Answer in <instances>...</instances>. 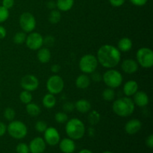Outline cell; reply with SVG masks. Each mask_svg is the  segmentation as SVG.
Segmentation results:
<instances>
[{
    "instance_id": "obj_1",
    "label": "cell",
    "mask_w": 153,
    "mask_h": 153,
    "mask_svg": "<svg viewBox=\"0 0 153 153\" xmlns=\"http://www.w3.org/2000/svg\"><path fill=\"white\" fill-rule=\"evenodd\" d=\"M97 58L98 63L107 69L114 68L121 61V52L117 47L111 44L100 46L97 51Z\"/></svg>"
},
{
    "instance_id": "obj_2",
    "label": "cell",
    "mask_w": 153,
    "mask_h": 153,
    "mask_svg": "<svg viewBox=\"0 0 153 153\" xmlns=\"http://www.w3.org/2000/svg\"><path fill=\"white\" fill-rule=\"evenodd\" d=\"M135 105L130 97H121L114 100L112 105L114 113L120 117H127L134 113Z\"/></svg>"
},
{
    "instance_id": "obj_3",
    "label": "cell",
    "mask_w": 153,
    "mask_h": 153,
    "mask_svg": "<svg viewBox=\"0 0 153 153\" xmlns=\"http://www.w3.org/2000/svg\"><path fill=\"white\" fill-rule=\"evenodd\" d=\"M85 124L79 118H71L66 123V134L74 140L82 139L85 135Z\"/></svg>"
},
{
    "instance_id": "obj_4",
    "label": "cell",
    "mask_w": 153,
    "mask_h": 153,
    "mask_svg": "<svg viewBox=\"0 0 153 153\" xmlns=\"http://www.w3.org/2000/svg\"><path fill=\"white\" fill-rule=\"evenodd\" d=\"M102 81L108 88L115 89L120 86L123 82L122 73L114 69H108L102 75Z\"/></svg>"
},
{
    "instance_id": "obj_5",
    "label": "cell",
    "mask_w": 153,
    "mask_h": 153,
    "mask_svg": "<svg viewBox=\"0 0 153 153\" xmlns=\"http://www.w3.org/2000/svg\"><path fill=\"white\" fill-rule=\"evenodd\" d=\"M7 132L13 138L21 140L26 137L28 134V128L22 121L13 120L7 126Z\"/></svg>"
},
{
    "instance_id": "obj_6",
    "label": "cell",
    "mask_w": 153,
    "mask_h": 153,
    "mask_svg": "<svg viewBox=\"0 0 153 153\" xmlns=\"http://www.w3.org/2000/svg\"><path fill=\"white\" fill-rule=\"evenodd\" d=\"M98 65L99 63L97 57L92 54L83 55L79 60V69L85 74H91L95 72Z\"/></svg>"
},
{
    "instance_id": "obj_7",
    "label": "cell",
    "mask_w": 153,
    "mask_h": 153,
    "mask_svg": "<svg viewBox=\"0 0 153 153\" xmlns=\"http://www.w3.org/2000/svg\"><path fill=\"white\" fill-rule=\"evenodd\" d=\"M136 61L143 68L149 69L153 66V52L150 48L141 47L137 51Z\"/></svg>"
},
{
    "instance_id": "obj_8",
    "label": "cell",
    "mask_w": 153,
    "mask_h": 153,
    "mask_svg": "<svg viewBox=\"0 0 153 153\" xmlns=\"http://www.w3.org/2000/svg\"><path fill=\"white\" fill-rule=\"evenodd\" d=\"M19 24L22 31L25 33H30L35 29L37 22L32 13L29 12H24L20 15L19 19Z\"/></svg>"
},
{
    "instance_id": "obj_9",
    "label": "cell",
    "mask_w": 153,
    "mask_h": 153,
    "mask_svg": "<svg viewBox=\"0 0 153 153\" xmlns=\"http://www.w3.org/2000/svg\"><path fill=\"white\" fill-rule=\"evenodd\" d=\"M46 88L49 94L53 95L61 94L64 88V79L58 75H53L48 79Z\"/></svg>"
},
{
    "instance_id": "obj_10",
    "label": "cell",
    "mask_w": 153,
    "mask_h": 153,
    "mask_svg": "<svg viewBox=\"0 0 153 153\" xmlns=\"http://www.w3.org/2000/svg\"><path fill=\"white\" fill-rule=\"evenodd\" d=\"M25 43L31 50H38L43 46V37L40 33L32 31L27 35Z\"/></svg>"
},
{
    "instance_id": "obj_11",
    "label": "cell",
    "mask_w": 153,
    "mask_h": 153,
    "mask_svg": "<svg viewBox=\"0 0 153 153\" xmlns=\"http://www.w3.org/2000/svg\"><path fill=\"white\" fill-rule=\"evenodd\" d=\"M39 85H40V82L34 75H25L20 80V86L24 91L32 92L39 88Z\"/></svg>"
},
{
    "instance_id": "obj_12",
    "label": "cell",
    "mask_w": 153,
    "mask_h": 153,
    "mask_svg": "<svg viewBox=\"0 0 153 153\" xmlns=\"http://www.w3.org/2000/svg\"><path fill=\"white\" fill-rule=\"evenodd\" d=\"M43 139L46 144L55 146L58 145L61 140V135L59 131L55 127H47L43 132Z\"/></svg>"
},
{
    "instance_id": "obj_13",
    "label": "cell",
    "mask_w": 153,
    "mask_h": 153,
    "mask_svg": "<svg viewBox=\"0 0 153 153\" xmlns=\"http://www.w3.org/2000/svg\"><path fill=\"white\" fill-rule=\"evenodd\" d=\"M28 147L31 153H43L46 150V143L44 139L40 137H37L30 141Z\"/></svg>"
},
{
    "instance_id": "obj_14",
    "label": "cell",
    "mask_w": 153,
    "mask_h": 153,
    "mask_svg": "<svg viewBox=\"0 0 153 153\" xmlns=\"http://www.w3.org/2000/svg\"><path fill=\"white\" fill-rule=\"evenodd\" d=\"M142 128V123L140 120L138 119H131L128 120V122L126 123L125 127V131L128 134L132 135V134H135L141 129Z\"/></svg>"
},
{
    "instance_id": "obj_15",
    "label": "cell",
    "mask_w": 153,
    "mask_h": 153,
    "mask_svg": "<svg viewBox=\"0 0 153 153\" xmlns=\"http://www.w3.org/2000/svg\"><path fill=\"white\" fill-rule=\"evenodd\" d=\"M139 65L136 60L128 58L124 60L121 64V69L123 71L127 74H133L138 70Z\"/></svg>"
},
{
    "instance_id": "obj_16",
    "label": "cell",
    "mask_w": 153,
    "mask_h": 153,
    "mask_svg": "<svg viewBox=\"0 0 153 153\" xmlns=\"http://www.w3.org/2000/svg\"><path fill=\"white\" fill-rule=\"evenodd\" d=\"M133 102L134 105L140 108L146 107L148 105L149 102V96L144 91H137L135 94L133 95Z\"/></svg>"
},
{
    "instance_id": "obj_17",
    "label": "cell",
    "mask_w": 153,
    "mask_h": 153,
    "mask_svg": "<svg viewBox=\"0 0 153 153\" xmlns=\"http://www.w3.org/2000/svg\"><path fill=\"white\" fill-rule=\"evenodd\" d=\"M58 145L60 150L63 153H73L76 150V143L74 140L70 137H66L61 140Z\"/></svg>"
},
{
    "instance_id": "obj_18",
    "label": "cell",
    "mask_w": 153,
    "mask_h": 153,
    "mask_svg": "<svg viewBox=\"0 0 153 153\" xmlns=\"http://www.w3.org/2000/svg\"><path fill=\"white\" fill-rule=\"evenodd\" d=\"M137 91H138V84L136 81L129 80L124 84L123 93L126 97H133V95Z\"/></svg>"
},
{
    "instance_id": "obj_19",
    "label": "cell",
    "mask_w": 153,
    "mask_h": 153,
    "mask_svg": "<svg viewBox=\"0 0 153 153\" xmlns=\"http://www.w3.org/2000/svg\"><path fill=\"white\" fill-rule=\"evenodd\" d=\"M52 57L50 50L47 47H41L37 50V60L42 64H46L49 62Z\"/></svg>"
},
{
    "instance_id": "obj_20",
    "label": "cell",
    "mask_w": 153,
    "mask_h": 153,
    "mask_svg": "<svg viewBox=\"0 0 153 153\" xmlns=\"http://www.w3.org/2000/svg\"><path fill=\"white\" fill-rule=\"evenodd\" d=\"M75 109L82 114H86L91 109V104L88 100L80 99L75 103Z\"/></svg>"
},
{
    "instance_id": "obj_21",
    "label": "cell",
    "mask_w": 153,
    "mask_h": 153,
    "mask_svg": "<svg viewBox=\"0 0 153 153\" xmlns=\"http://www.w3.org/2000/svg\"><path fill=\"white\" fill-rule=\"evenodd\" d=\"M91 78L88 76V74H81L76 78V86L79 89L85 90L87 89L91 85Z\"/></svg>"
},
{
    "instance_id": "obj_22",
    "label": "cell",
    "mask_w": 153,
    "mask_h": 153,
    "mask_svg": "<svg viewBox=\"0 0 153 153\" xmlns=\"http://www.w3.org/2000/svg\"><path fill=\"white\" fill-rule=\"evenodd\" d=\"M133 43L131 40L128 37H123L118 41L117 49L120 52H127L130 51L132 48Z\"/></svg>"
},
{
    "instance_id": "obj_23",
    "label": "cell",
    "mask_w": 153,
    "mask_h": 153,
    "mask_svg": "<svg viewBox=\"0 0 153 153\" xmlns=\"http://www.w3.org/2000/svg\"><path fill=\"white\" fill-rule=\"evenodd\" d=\"M74 1L75 0H57L56 7L60 11H69L74 5Z\"/></svg>"
},
{
    "instance_id": "obj_24",
    "label": "cell",
    "mask_w": 153,
    "mask_h": 153,
    "mask_svg": "<svg viewBox=\"0 0 153 153\" xmlns=\"http://www.w3.org/2000/svg\"><path fill=\"white\" fill-rule=\"evenodd\" d=\"M57 102L56 98H55V95L52 94H47L43 97V100H42V103H43V105L47 109H51L53 108L55 106Z\"/></svg>"
},
{
    "instance_id": "obj_25",
    "label": "cell",
    "mask_w": 153,
    "mask_h": 153,
    "mask_svg": "<svg viewBox=\"0 0 153 153\" xmlns=\"http://www.w3.org/2000/svg\"><path fill=\"white\" fill-rule=\"evenodd\" d=\"M25 110H26L27 114L31 117H37L40 114L41 109L40 106L34 102H30L26 104L25 106Z\"/></svg>"
},
{
    "instance_id": "obj_26",
    "label": "cell",
    "mask_w": 153,
    "mask_h": 153,
    "mask_svg": "<svg viewBox=\"0 0 153 153\" xmlns=\"http://www.w3.org/2000/svg\"><path fill=\"white\" fill-rule=\"evenodd\" d=\"M49 22L52 24H58L61 21V14L59 10L54 9L50 11L49 14Z\"/></svg>"
},
{
    "instance_id": "obj_27",
    "label": "cell",
    "mask_w": 153,
    "mask_h": 153,
    "mask_svg": "<svg viewBox=\"0 0 153 153\" xmlns=\"http://www.w3.org/2000/svg\"><path fill=\"white\" fill-rule=\"evenodd\" d=\"M102 97L103 100L106 102L113 101V100H114L115 99L114 90L110 88H105V89L102 91Z\"/></svg>"
},
{
    "instance_id": "obj_28",
    "label": "cell",
    "mask_w": 153,
    "mask_h": 153,
    "mask_svg": "<svg viewBox=\"0 0 153 153\" xmlns=\"http://www.w3.org/2000/svg\"><path fill=\"white\" fill-rule=\"evenodd\" d=\"M100 121V114L97 111L93 110L88 114V122L91 126H95Z\"/></svg>"
},
{
    "instance_id": "obj_29",
    "label": "cell",
    "mask_w": 153,
    "mask_h": 153,
    "mask_svg": "<svg viewBox=\"0 0 153 153\" xmlns=\"http://www.w3.org/2000/svg\"><path fill=\"white\" fill-rule=\"evenodd\" d=\"M33 100V96L31 94V92L28 91H22V92L19 94V100L21 101V102H22L23 104H28L32 102Z\"/></svg>"
},
{
    "instance_id": "obj_30",
    "label": "cell",
    "mask_w": 153,
    "mask_h": 153,
    "mask_svg": "<svg viewBox=\"0 0 153 153\" xmlns=\"http://www.w3.org/2000/svg\"><path fill=\"white\" fill-rule=\"evenodd\" d=\"M26 37H27L26 33L24 32V31H19V32L16 33V34L13 35V43H16V44H18V45L22 44V43H24L25 42Z\"/></svg>"
},
{
    "instance_id": "obj_31",
    "label": "cell",
    "mask_w": 153,
    "mask_h": 153,
    "mask_svg": "<svg viewBox=\"0 0 153 153\" xmlns=\"http://www.w3.org/2000/svg\"><path fill=\"white\" fill-rule=\"evenodd\" d=\"M68 120V115L64 111H59L55 114V120L59 124L66 123Z\"/></svg>"
},
{
    "instance_id": "obj_32",
    "label": "cell",
    "mask_w": 153,
    "mask_h": 153,
    "mask_svg": "<svg viewBox=\"0 0 153 153\" xmlns=\"http://www.w3.org/2000/svg\"><path fill=\"white\" fill-rule=\"evenodd\" d=\"M4 117L7 121H12L14 120L16 117V111L13 108L10 107H7L4 111Z\"/></svg>"
},
{
    "instance_id": "obj_33",
    "label": "cell",
    "mask_w": 153,
    "mask_h": 153,
    "mask_svg": "<svg viewBox=\"0 0 153 153\" xmlns=\"http://www.w3.org/2000/svg\"><path fill=\"white\" fill-rule=\"evenodd\" d=\"M9 15H10V13H9L8 9L5 8L2 5H0V24L5 22L8 19Z\"/></svg>"
},
{
    "instance_id": "obj_34",
    "label": "cell",
    "mask_w": 153,
    "mask_h": 153,
    "mask_svg": "<svg viewBox=\"0 0 153 153\" xmlns=\"http://www.w3.org/2000/svg\"><path fill=\"white\" fill-rule=\"evenodd\" d=\"M55 39L53 36L46 35L43 37V46H45V47H52L55 45Z\"/></svg>"
},
{
    "instance_id": "obj_35",
    "label": "cell",
    "mask_w": 153,
    "mask_h": 153,
    "mask_svg": "<svg viewBox=\"0 0 153 153\" xmlns=\"http://www.w3.org/2000/svg\"><path fill=\"white\" fill-rule=\"evenodd\" d=\"M35 129L37 132L40 133H43L45 131V130L47 128L48 126L46 122L43 120H38L35 123Z\"/></svg>"
},
{
    "instance_id": "obj_36",
    "label": "cell",
    "mask_w": 153,
    "mask_h": 153,
    "mask_svg": "<svg viewBox=\"0 0 153 153\" xmlns=\"http://www.w3.org/2000/svg\"><path fill=\"white\" fill-rule=\"evenodd\" d=\"M16 151L17 153H29L28 145L25 143H19L16 145Z\"/></svg>"
},
{
    "instance_id": "obj_37",
    "label": "cell",
    "mask_w": 153,
    "mask_h": 153,
    "mask_svg": "<svg viewBox=\"0 0 153 153\" xmlns=\"http://www.w3.org/2000/svg\"><path fill=\"white\" fill-rule=\"evenodd\" d=\"M63 110L65 113L73 112L75 110V104H73L71 102H67L63 105Z\"/></svg>"
},
{
    "instance_id": "obj_38",
    "label": "cell",
    "mask_w": 153,
    "mask_h": 153,
    "mask_svg": "<svg viewBox=\"0 0 153 153\" xmlns=\"http://www.w3.org/2000/svg\"><path fill=\"white\" fill-rule=\"evenodd\" d=\"M91 80H93L94 82L97 83V82H100V81H102V76L100 73H97L95 71L93 73H91Z\"/></svg>"
},
{
    "instance_id": "obj_39",
    "label": "cell",
    "mask_w": 153,
    "mask_h": 153,
    "mask_svg": "<svg viewBox=\"0 0 153 153\" xmlns=\"http://www.w3.org/2000/svg\"><path fill=\"white\" fill-rule=\"evenodd\" d=\"M14 0H2V1H1V5L9 10V9L13 7V6L14 5Z\"/></svg>"
},
{
    "instance_id": "obj_40",
    "label": "cell",
    "mask_w": 153,
    "mask_h": 153,
    "mask_svg": "<svg viewBox=\"0 0 153 153\" xmlns=\"http://www.w3.org/2000/svg\"><path fill=\"white\" fill-rule=\"evenodd\" d=\"M108 1L113 7H119L123 5L126 0H108Z\"/></svg>"
},
{
    "instance_id": "obj_41",
    "label": "cell",
    "mask_w": 153,
    "mask_h": 153,
    "mask_svg": "<svg viewBox=\"0 0 153 153\" xmlns=\"http://www.w3.org/2000/svg\"><path fill=\"white\" fill-rule=\"evenodd\" d=\"M130 1L134 5L137 6V7H141V6L145 5L147 3L148 0H130Z\"/></svg>"
},
{
    "instance_id": "obj_42",
    "label": "cell",
    "mask_w": 153,
    "mask_h": 153,
    "mask_svg": "<svg viewBox=\"0 0 153 153\" xmlns=\"http://www.w3.org/2000/svg\"><path fill=\"white\" fill-rule=\"evenodd\" d=\"M6 132H7V126L5 125V123L0 121V137L4 136Z\"/></svg>"
},
{
    "instance_id": "obj_43",
    "label": "cell",
    "mask_w": 153,
    "mask_h": 153,
    "mask_svg": "<svg viewBox=\"0 0 153 153\" xmlns=\"http://www.w3.org/2000/svg\"><path fill=\"white\" fill-rule=\"evenodd\" d=\"M146 144L149 149H152L153 148V135L152 134H149L146 139Z\"/></svg>"
},
{
    "instance_id": "obj_44",
    "label": "cell",
    "mask_w": 153,
    "mask_h": 153,
    "mask_svg": "<svg viewBox=\"0 0 153 153\" xmlns=\"http://www.w3.org/2000/svg\"><path fill=\"white\" fill-rule=\"evenodd\" d=\"M6 35H7V31H6L5 28L0 25V40L4 39L6 37Z\"/></svg>"
},
{
    "instance_id": "obj_45",
    "label": "cell",
    "mask_w": 153,
    "mask_h": 153,
    "mask_svg": "<svg viewBox=\"0 0 153 153\" xmlns=\"http://www.w3.org/2000/svg\"><path fill=\"white\" fill-rule=\"evenodd\" d=\"M46 6H47V7L49 10H54L56 7V2L54 1H49L47 2V4H46Z\"/></svg>"
},
{
    "instance_id": "obj_46",
    "label": "cell",
    "mask_w": 153,
    "mask_h": 153,
    "mask_svg": "<svg viewBox=\"0 0 153 153\" xmlns=\"http://www.w3.org/2000/svg\"><path fill=\"white\" fill-rule=\"evenodd\" d=\"M61 70V67L58 64H53L51 67V71L54 73H58Z\"/></svg>"
},
{
    "instance_id": "obj_47",
    "label": "cell",
    "mask_w": 153,
    "mask_h": 153,
    "mask_svg": "<svg viewBox=\"0 0 153 153\" xmlns=\"http://www.w3.org/2000/svg\"><path fill=\"white\" fill-rule=\"evenodd\" d=\"M79 153H93V152L88 149H83L81 151H79Z\"/></svg>"
},
{
    "instance_id": "obj_48",
    "label": "cell",
    "mask_w": 153,
    "mask_h": 153,
    "mask_svg": "<svg viewBox=\"0 0 153 153\" xmlns=\"http://www.w3.org/2000/svg\"><path fill=\"white\" fill-rule=\"evenodd\" d=\"M102 153H113V152H110V151H105V152H103Z\"/></svg>"
},
{
    "instance_id": "obj_49",
    "label": "cell",
    "mask_w": 153,
    "mask_h": 153,
    "mask_svg": "<svg viewBox=\"0 0 153 153\" xmlns=\"http://www.w3.org/2000/svg\"><path fill=\"white\" fill-rule=\"evenodd\" d=\"M0 96H1V92H0Z\"/></svg>"
}]
</instances>
